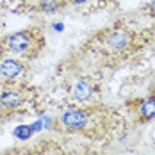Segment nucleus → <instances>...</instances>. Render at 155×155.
Segmentation results:
<instances>
[{
	"mask_svg": "<svg viewBox=\"0 0 155 155\" xmlns=\"http://www.w3.org/2000/svg\"><path fill=\"white\" fill-rule=\"evenodd\" d=\"M0 93H2V87H0Z\"/></svg>",
	"mask_w": 155,
	"mask_h": 155,
	"instance_id": "nucleus-12",
	"label": "nucleus"
},
{
	"mask_svg": "<svg viewBox=\"0 0 155 155\" xmlns=\"http://www.w3.org/2000/svg\"><path fill=\"white\" fill-rule=\"evenodd\" d=\"M59 7H61L59 0H41V9L45 13H55Z\"/></svg>",
	"mask_w": 155,
	"mask_h": 155,
	"instance_id": "nucleus-8",
	"label": "nucleus"
},
{
	"mask_svg": "<svg viewBox=\"0 0 155 155\" xmlns=\"http://www.w3.org/2000/svg\"><path fill=\"white\" fill-rule=\"evenodd\" d=\"M104 43H105L107 48L112 50V52H121V50L130 47V43H132V34L127 31V29H112V31L107 32Z\"/></svg>",
	"mask_w": 155,
	"mask_h": 155,
	"instance_id": "nucleus-3",
	"label": "nucleus"
},
{
	"mask_svg": "<svg viewBox=\"0 0 155 155\" xmlns=\"http://www.w3.org/2000/svg\"><path fill=\"white\" fill-rule=\"evenodd\" d=\"M93 91H94V86L89 82V80H86V78H80L75 82V86H73V98L78 100V102H86V100H89L91 96H93Z\"/></svg>",
	"mask_w": 155,
	"mask_h": 155,
	"instance_id": "nucleus-5",
	"label": "nucleus"
},
{
	"mask_svg": "<svg viewBox=\"0 0 155 155\" xmlns=\"http://www.w3.org/2000/svg\"><path fill=\"white\" fill-rule=\"evenodd\" d=\"M91 120V112L84 110V109H70L66 112H62L61 123L70 128V130H84Z\"/></svg>",
	"mask_w": 155,
	"mask_h": 155,
	"instance_id": "nucleus-2",
	"label": "nucleus"
},
{
	"mask_svg": "<svg viewBox=\"0 0 155 155\" xmlns=\"http://www.w3.org/2000/svg\"><path fill=\"white\" fill-rule=\"evenodd\" d=\"M43 45H45V36L39 31H20L9 34L2 41L4 50L15 55H23V57H34Z\"/></svg>",
	"mask_w": 155,
	"mask_h": 155,
	"instance_id": "nucleus-1",
	"label": "nucleus"
},
{
	"mask_svg": "<svg viewBox=\"0 0 155 155\" xmlns=\"http://www.w3.org/2000/svg\"><path fill=\"white\" fill-rule=\"evenodd\" d=\"M139 114L143 120H153L155 118V96H148L146 100H143L139 107Z\"/></svg>",
	"mask_w": 155,
	"mask_h": 155,
	"instance_id": "nucleus-7",
	"label": "nucleus"
},
{
	"mask_svg": "<svg viewBox=\"0 0 155 155\" xmlns=\"http://www.w3.org/2000/svg\"><path fill=\"white\" fill-rule=\"evenodd\" d=\"M23 71H25V66L20 59L7 57L0 61V78L4 80H15V78L21 77Z\"/></svg>",
	"mask_w": 155,
	"mask_h": 155,
	"instance_id": "nucleus-4",
	"label": "nucleus"
},
{
	"mask_svg": "<svg viewBox=\"0 0 155 155\" xmlns=\"http://www.w3.org/2000/svg\"><path fill=\"white\" fill-rule=\"evenodd\" d=\"M54 29H55V31H59V32H61V31H62V23H55V25H54Z\"/></svg>",
	"mask_w": 155,
	"mask_h": 155,
	"instance_id": "nucleus-11",
	"label": "nucleus"
},
{
	"mask_svg": "<svg viewBox=\"0 0 155 155\" xmlns=\"http://www.w3.org/2000/svg\"><path fill=\"white\" fill-rule=\"evenodd\" d=\"M71 4H77V5H80V4H87L89 0H70Z\"/></svg>",
	"mask_w": 155,
	"mask_h": 155,
	"instance_id": "nucleus-10",
	"label": "nucleus"
},
{
	"mask_svg": "<svg viewBox=\"0 0 155 155\" xmlns=\"http://www.w3.org/2000/svg\"><path fill=\"white\" fill-rule=\"evenodd\" d=\"M23 104V96L20 91L15 89H5L0 93V105H4L5 109H16Z\"/></svg>",
	"mask_w": 155,
	"mask_h": 155,
	"instance_id": "nucleus-6",
	"label": "nucleus"
},
{
	"mask_svg": "<svg viewBox=\"0 0 155 155\" xmlns=\"http://www.w3.org/2000/svg\"><path fill=\"white\" fill-rule=\"evenodd\" d=\"M32 134V127H27V125H20L15 128V136L18 139H29Z\"/></svg>",
	"mask_w": 155,
	"mask_h": 155,
	"instance_id": "nucleus-9",
	"label": "nucleus"
}]
</instances>
